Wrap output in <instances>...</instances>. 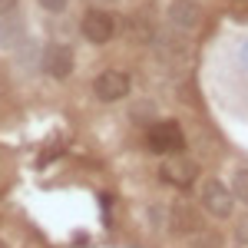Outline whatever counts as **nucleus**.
Segmentation results:
<instances>
[{
    "label": "nucleus",
    "mask_w": 248,
    "mask_h": 248,
    "mask_svg": "<svg viewBox=\"0 0 248 248\" xmlns=\"http://www.w3.org/2000/svg\"><path fill=\"white\" fill-rule=\"evenodd\" d=\"M199 199H202V209L209 212L212 218H232V215H235V195H232V186L222 182V179H205Z\"/></svg>",
    "instance_id": "2"
},
{
    "label": "nucleus",
    "mask_w": 248,
    "mask_h": 248,
    "mask_svg": "<svg viewBox=\"0 0 248 248\" xmlns=\"http://www.w3.org/2000/svg\"><path fill=\"white\" fill-rule=\"evenodd\" d=\"M27 43V30H23V20H0V46L17 53L20 46Z\"/></svg>",
    "instance_id": "10"
},
{
    "label": "nucleus",
    "mask_w": 248,
    "mask_h": 248,
    "mask_svg": "<svg viewBox=\"0 0 248 248\" xmlns=\"http://www.w3.org/2000/svg\"><path fill=\"white\" fill-rule=\"evenodd\" d=\"M146 142L159 155H179L186 149V133H182V126L175 119H162V123H153L146 129Z\"/></svg>",
    "instance_id": "1"
},
{
    "label": "nucleus",
    "mask_w": 248,
    "mask_h": 248,
    "mask_svg": "<svg viewBox=\"0 0 248 248\" xmlns=\"http://www.w3.org/2000/svg\"><path fill=\"white\" fill-rule=\"evenodd\" d=\"M109 3H116V0H109Z\"/></svg>",
    "instance_id": "19"
},
{
    "label": "nucleus",
    "mask_w": 248,
    "mask_h": 248,
    "mask_svg": "<svg viewBox=\"0 0 248 248\" xmlns=\"http://www.w3.org/2000/svg\"><path fill=\"white\" fill-rule=\"evenodd\" d=\"M79 30H83V37L90 40V43H109L116 37V17L113 14H106V10H90L83 23H79Z\"/></svg>",
    "instance_id": "7"
},
{
    "label": "nucleus",
    "mask_w": 248,
    "mask_h": 248,
    "mask_svg": "<svg viewBox=\"0 0 248 248\" xmlns=\"http://www.w3.org/2000/svg\"><path fill=\"white\" fill-rule=\"evenodd\" d=\"M155 46H159V57L172 60V63H186L189 60V40H186V33H175L169 27L155 33Z\"/></svg>",
    "instance_id": "9"
},
{
    "label": "nucleus",
    "mask_w": 248,
    "mask_h": 248,
    "mask_svg": "<svg viewBox=\"0 0 248 248\" xmlns=\"http://www.w3.org/2000/svg\"><path fill=\"white\" fill-rule=\"evenodd\" d=\"M202 209L189 199H175L169 205V232L179 238H192L195 232H202Z\"/></svg>",
    "instance_id": "5"
},
{
    "label": "nucleus",
    "mask_w": 248,
    "mask_h": 248,
    "mask_svg": "<svg viewBox=\"0 0 248 248\" xmlns=\"http://www.w3.org/2000/svg\"><path fill=\"white\" fill-rule=\"evenodd\" d=\"M189 248H225V238H222V232H215V229H202L189 238Z\"/></svg>",
    "instance_id": "12"
},
{
    "label": "nucleus",
    "mask_w": 248,
    "mask_h": 248,
    "mask_svg": "<svg viewBox=\"0 0 248 248\" xmlns=\"http://www.w3.org/2000/svg\"><path fill=\"white\" fill-rule=\"evenodd\" d=\"M14 10H17V0H0V20H3V17H10Z\"/></svg>",
    "instance_id": "16"
},
{
    "label": "nucleus",
    "mask_w": 248,
    "mask_h": 248,
    "mask_svg": "<svg viewBox=\"0 0 248 248\" xmlns=\"http://www.w3.org/2000/svg\"><path fill=\"white\" fill-rule=\"evenodd\" d=\"M242 60H245V63H248V40H245V43H242Z\"/></svg>",
    "instance_id": "17"
},
{
    "label": "nucleus",
    "mask_w": 248,
    "mask_h": 248,
    "mask_svg": "<svg viewBox=\"0 0 248 248\" xmlns=\"http://www.w3.org/2000/svg\"><path fill=\"white\" fill-rule=\"evenodd\" d=\"M37 3L46 10V14H63V10L70 7V0H37Z\"/></svg>",
    "instance_id": "14"
},
{
    "label": "nucleus",
    "mask_w": 248,
    "mask_h": 248,
    "mask_svg": "<svg viewBox=\"0 0 248 248\" xmlns=\"http://www.w3.org/2000/svg\"><path fill=\"white\" fill-rule=\"evenodd\" d=\"M0 248H7V245H3V242H0Z\"/></svg>",
    "instance_id": "18"
},
{
    "label": "nucleus",
    "mask_w": 248,
    "mask_h": 248,
    "mask_svg": "<svg viewBox=\"0 0 248 248\" xmlns=\"http://www.w3.org/2000/svg\"><path fill=\"white\" fill-rule=\"evenodd\" d=\"M232 195H235V202H242L248 209V169H235V175H232Z\"/></svg>",
    "instance_id": "13"
},
{
    "label": "nucleus",
    "mask_w": 248,
    "mask_h": 248,
    "mask_svg": "<svg viewBox=\"0 0 248 248\" xmlns=\"http://www.w3.org/2000/svg\"><path fill=\"white\" fill-rule=\"evenodd\" d=\"M129 77L126 73H119V70H103L99 77L93 79V93L99 103H119V99H126L129 96Z\"/></svg>",
    "instance_id": "6"
},
{
    "label": "nucleus",
    "mask_w": 248,
    "mask_h": 248,
    "mask_svg": "<svg viewBox=\"0 0 248 248\" xmlns=\"http://www.w3.org/2000/svg\"><path fill=\"white\" fill-rule=\"evenodd\" d=\"M40 50V43L37 40H27L23 46L17 50V63H20V70H33V66H43V53H37Z\"/></svg>",
    "instance_id": "11"
},
{
    "label": "nucleus",
    "mask_w": 248,
    "mask_h": 248,
    "mask_svg": "<svg viewBox=\"0 0 248 248\" xmlns=\"http://www.w3.org/2000/svg\"><path fill=\"white\" fill-rule=\"evenodd\" d=\"M205 23V10L199 0H172L169 10H166V27L175 33H195L199 27Z\"/></svg>",
    "instance_id": "3"
},
{
    "label": "nucleus",
    "mask_w": 248,
    "mask_h": 248,
    "mask_svg": "<svg viewBox=\"0 0 248 248\" xmlns=\"http://www.w3.org/2000/svg\"><path fill=\"white\" fill-rule=\"evenodd\" d=\"M159 179L172 186V189H192L199 182V162L189 155H166L162 166H159Z\"/></svg>",
    "instance_id": "4"
},
{
    "label": "nucleus",
    "mask_w": 248,
    "mask_h": 248,
    "mask_svg": "<svg viewBox=\"0 0 248 248\" xmlns=\"http://www.w3.org/2000/svg\"><path fill=\"white\" fill-rule=\"evenodd\" d=\"M43 73L53 79H70V73H73V50L66 43H50L43 50Z\"/></svg>",
    "instance_id": "8"
},
{
    "label": "nucleus",
    "mask_w": 248,
    "mask_h": 248,
    "mask_svg": "<svg viewBox=\"0 0 248 248\" xmlns=\"http://www.w3.org/2000/svg\"><path fill=\"white\" fill-rule=\"evenodd\" d=\"M235 238H238V245L248 248V215H242V218H238V225H235Z\"/></svg>",
    "instance_id": "15"
}]
</instances>
